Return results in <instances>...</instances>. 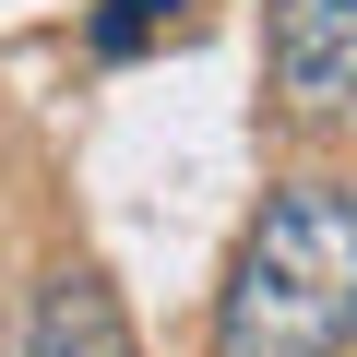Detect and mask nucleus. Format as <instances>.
<instances>
[{
	"label": "nucleus",
	"mask_w": 357,
	"mask_h": 357,
	"mask_svg": "<svg viewBox=\"0 0 357 357\" xmlns=\"http://www.w3.org/2000/svg\"><path fill=\"white\" fill-rule=\"evenodd\" d=\"M357 345V178H274L215 286V357H345Z\"/></svg>",
	"instance_id": "nucleus-1"
},
{
	"label": "nucleus",
	"mask_w": 357,
	"mask_h": 357,
	"mask_svg": "<svg viewBox=\"0 0 357 357\" xmlns=\"http://www.w3.org/2000/svg\"><path fill=\"white\" fill-rule=\"evenodd\" d=\"M274 96L298 119L357 107V0H274Z\"/></svg>",
	"instance_id": "nucleus-2"
},
{
	"label": "nucleus",
	"mask_w": 357,
	"mask_h": 357,
	"mask_svg": "<svg viewBox=\"0 0 357 357\" xmlns=\"http://www.w3.org/2000/svg\"><path fill=\"white\" fill-rule=\"evenodd\" d=\"M24 357H143V345H131L119 298L72 262V274H48V286H36V310H24Z\"/></svg>",
	"instance_id": "nucleus-3"
},
{
	"label": "nucleus",
	"mask_w": 357,
	"mask_h": 357,
	"mask_svg": "<svg viewBox=\"0 0 357 357\" xmlns=\"http://www.w3.org/2000/svg\"><path fill=\"white\" fill-rule=\"evenodd\" d=\"M167 36H191V0H96V60H143Z\"/></svg>",
	"instance_id": "nucleus-4"
}]
</instances>
